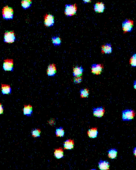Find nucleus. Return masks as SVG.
<instances>
[{
    "mask_svg": "<svg viewBox=\"0 0 136 170\" xmlns=\"http://www.w3.org/2000/svg\"><path fill=\"white\" fill-rule=\"evenodd\" d=\"M98 167L101 170H109L110 163L108 161L100 160L98 163Z\"/></svg>",
    "mask_w": 136,
    "mask_h": 170,
    "instance_id": "16",
    "label": "nucleus"
},
{
    "mask_svg": "<svg viewBox=\"0 0 136 170\" xmlns=\"http://www.w3.org/2000/svg\"><path fill=\"white\" fill-rule=\"evenodd\" d=\"M80 97L82 98H86L88 97L89 95L88 89H84L80 90Z\"/></svg>",
    "mask_w": 136,
    "mask_h": 170,
    "instance_id": "24",
    "label": "nucleus"
},
{
    "mask_svg": "<svg viewBox=\"0 0 136 170\" xmlns=\"http://www.w3.org/2000/svg\"><path fill=\"white\" fill-rule=\"evenodd\" d=\"M33 108L30 105H25L23 109L24 115L28 117L31 116L33 113Z\"/></svg>",
    "mask_w": 136,
    "mask_h": 170,
    "instance_id": "15",
    "label": "nucleus"
},
{
    "mask_svg": "<svg viewBox=\"0 0 136 170\" xmlns=\"http://www.w3.org/2000/svg\"><path fill=\"white\" fill-rule=\"evenodd\" d=\"M57 72L56 65L55 63H52L48 65L47 69V75L49 77L55 76Z\"/></svg>",
    "mask_w": 136,
    "mask_h": 170,
    "instance_id": "10",
    "label": "nucleus"
},
{
    "mask_svg": "<svg viewBox=\"0 0 136 170\" xmlns=\"http://www.w3.org/2000/svg\"><path fill=\"white\" fill-rule=\"evenodd\" d=\"M52 41L53 44L55 46L60 45L61 44V39L60 37L54 36L52 37Z\"/></svg>",
    "mask_w": 136,
    "mask_h": 170,
    "instance_id": "23",
    "label": "nucleus"
},
{
    "mask_svg": "<svg viewBox=\"0 0 136 170\" xmlns=\"http://www.w3.org/2000/svg\"><path fill=\"white\" fill-rule=\"evenodd\" d=\"M32 4L31 0H24L21 2L22 7L25 9H27L30 7Z\"/></svg>",
    "mask_w": 136,
    "mask_h": 170,
    "instance_id": "22",
    "label": "nucleus"
},
{
    "mask_svg": "<svg viewBox=\"0 0 136 170\" xmlns=\"http://www.w3.org/2000/svg\"><path fill=\"white\" fill-rule=\"evenodd\" d=\"M104 68L103 65L100 63H94L92 65V73L96 75H100L102 72Z\"/></svg>",
    "mask_w": 136,
    "mask_h": 170,
    "instance_id": "8",
    "label": "nucleus"
},
{
    "mask_svg": "<svg viewBox=\"0 0 136 170\" xmlns=\"http://www.w3.org/2000/svg\"><path fill=\"white\" fill-rule=\"evenodd\" d=\"M83 79L82 77H76L74 78L73 81L75 83L79 84L81 83Z\"/></svg>",
    "mask_w": 136,
    "mask_h": 170,
    "instance_id": "27",
    "label": "nucleus"
},
{
    "mask_svg": "<svg viewBox=\"0 0 136 170\" xmlns=\"http://www.w3.org/2000/svg\"><path fill=\"white\" fill-rule=\"evenodd\" d=\"M84 69L81 66H76L73 68V75L75 77H81L84 72Z\"/></svg>",
    "mask_w": 136,
    "mask_h": 170,
    "instance_id": "13",
    "label": "nucleus"
},
{
    "mask_svg": "<svg viewBox=\"0 0 136 170\" xmlns=\"http://www.w3.org/2000/svg\"><path fill=\"white\" fill-rule=\"evenodd\" d=\"M14 61L13 59H7L4 60L3 65V69L5 71H14Z\"/></svg>",
    "mask_w": 136,
    "mask_h": 170,
    "instance_id": "6",
    "label": "nucleus"
},
{
    "mask_svg": "<svg viewBox=\"0 0 136 170\" xmlns=\"http://www.w3.org/2000/svg\"><path fill=\"white\" fill-rule=\"evenodd\" d=\"M13 13V9L8 5L5 6L2 9L3 17L5 20L13 19L14 17Z\"/></svg>",
    "mask_w": 136,
    "mask_h": 170,
    "instance_id": "2",
    "label": "nucleus"
},
{
    "mask_svg": "<svg viewBox=\"0 0 136 170\" xmlns=\"http://www.w3.org/2000/svg\"><path fill=\"white\" fill-rule=\"evenodd\" d=\"M31 134L34 138H39L40 137L41 130L38 129H33L32 131Z\"/></svg>",
    "mask_w": 136,
    "mask_h": 170,
    "instance_id": "25",
    "label": "nucleus"
},
{
    "mask_svg": "<svg viewBox=\"0 0 136 170\" xmlns=\"http://www.w3.org/2000/svg\"><path fill=\"white\" fill-rule=\"evenodd\" d=\"M113 48L111 43H107L101 46L102 54H110L113 52Z\"/></svg>",
    "mask_w": 136,
    "mask_h": 170,
    "instance_id": "11",
    "label": "nucleus"
},
{
    "mask_svg": "<svg viewBox=\"0 0 136 170\" xmlns=\"http://www.w3.org/2000/svg\"><path fill=\"white\" fill-rule=\"evenodd\" d=\"M49 124L51 125H54V124H55V122L54 121L52 120H51L49 121Z\"/></svg>",
    "mask_w": 136,
    "mask_h": 170,
    "instance_id": "29",
    "label": "nucleus"
},
{
    "mask_svg": "<svg viewBox=\"0 0 136 170\" xmlns=\"http://www.w3.org/2000/svg\"><path fill=\"white\" fill-rule=\"evenodd\" d=\"M55 23L54 16L52 14L46 13L44 16V25L47 27H52Z\"/></svg>",
    "mask_w": 136,
    "mask_h": 170,
    "instance_id": "7",
    "label": "nucleus"
},
{
    "mask_svg": "<svg viewBox=\"0 0 136 170\" xmlns=\"http://www.w3.org/2000/svg\"><path fill=\"white\" fill-rule=\"evenodd\" d=\"M4 108L3 106L0 103V115L3 114V112Z\"/></svg>",
    "mask_w": 136,
    "mask_h": 170,
    "instance_id": "28",
    "label": "nucleus"
},
{
    "mask_svg": "<svg viewBox=\"0 0 136 170\" xmlns=\"http://www.w3.org/2000/svg\"><path fill=\"white\" fill-rule=\"evenodd\" d=\"M55 133L56 136L57 137H63L64 136L65 134V131L62 127L56 128Z\"/></svg>",
    "mask_w": 136,
    "mask_h": 170,
    "instance_id": "21",
    "label": "nucleus"
},
{
    "mask_svg": "<svg viewBox=\"0 0 136 170\" xmlns=\"http://www.w3.org/2000/svg\"><path fill=\"white\" fill-rule=\"evenodd\" d=\"M134 21L130 19H126L123 22L122 28L124 33L131 32L133 30Z\"/></svg>",
    "mask_w": 136,
    "mask_h": 170,
    "instance_id": "4",
    "label": "nucleus"
},
{
    "mask_svg": "<svg viewBox=\"0 0 136 170\" xmlns=\"http://www.w3.org/2000/svg\"><path fill=\"white\" fill-rule=\"evenodd\" d=\"M90 170H96V169H93Z\"/></svg>",
    "mask_w": 136,
    "mask_h": 170,
    "instance_id": "32",
    "label": "nucleus"
},
{
    "mask_svg": "<svg viewBox=\"0 0 136 170\" xmlns=\"http://www.w3.org/2000/svg\"><path fill=\"white\" fill-rule=\"evenodd\" d=\"M135 111L131 109H127L122 112V119L123 121H131L135 116Z\"/></svg>",
    "mask_w": 136,
    "mask_h": 170,
    "instance_id": "1",
    "label": "nucleus"
},
{
    "mask_svg": "<svg viewBox=\"0 0 136 170\" xmlns=\"http://www.w3.org/2000/svg\"><path fill=\"white\" fill-rule=\"evenodd\" d=\"M74 140L71 139H68L66 140L64 143V149H65L70 150L74 148Z\"/></svg>",
    "mask_w": 136,
    "mask_h": 170,
    "instance_id": "18",
    "label": "nucleus"
},
{
    "mask_svg": "<svg viewBox=\"0 0 136 170\" xmlns=\"http://www.w3.org/2000/svg\"><path fill=\"white\" fill-rule=\"evenodd\" d=\"M136 54H134L131 56L130 59L129 63L132 67H135L136 66Z\"/></svg>",
    "mask_w": 136,
    "mask_h": 170,
    "instance_id": "26",
    "label": "nucleus"
},
{
    "mask_svg": "<svg viewBox=\"0 0 136 170\" xmlns=\"http://www.w3.org/2000/svg\"><path fill=\"white\" fill-rule=\"evenodd\" d=\"M16 40V35L13 31L5 32L4 35V42L11 43L15 41Z\"/></svg>",
    "mask_w": 136,
    "mask_h": 170,
    "instance_id": "5",
    "label": "nucleus"
},
{
    "mask_svg": "<svg viewBox=\"0 0 136 170\" xmlns=\"http://www.w3.org/2000/svg\"><path fill=\"white\" fill-rule=\"evenodd\" d=\"M54 156L57 159H60L64 157V151L62 148H59L54 149Z\"/></svg>",
    "mask_w": 136,
    "mask_h": 170,
    "instance_id": "19",
    "label": "nucleus"
},
{
    "mask_svg": "<svg viewBox=\"0 0 136 170\" xmlns=\"http://www.w3.org/2000/svg\"><path fill=\"white\" fill-rule=\"evenodd\" d=\"M88 135L90 138H96L98 135V129L96 128H92L89 129L88 131Z\"/></svg>",
    "mask_w": 136,
    "mask_h": 170,
    "instance_id": "17",
    "label": "nucleus"
},
{
    "mask_svg": "<svg viewBox=\"0 0 136 170\" xmlns=\"http://www.w3.org/2000/svg\"><path fill=\"white\" fill-rule=\"evenodd\" d=\"M92 110H93V114L94 116L100 118L104 116L105 110L104 107L103 106L94 108L92 109Z\"/></svg>",
    "mask_w": 136,
    "mask_h": 170,
    "instance_id": "9",
    "label": "nucleus"
},
{
    "mask_svg": "<svg viewBox=\"0 0 136 170\" xmlns=\"http://www.w3.org/2000/svg\"><path fill=\"white\" fill-rule=\"evenodd\" d=\"M77 5L76 3L67 4L65 5L64 13L66 16L70 17L75 15L77 12Z\"/></svg>",
    "mask_w": 136,
    "mask_h": 170,
    "instance_id": "3",
    "label": "nucleus"
},
{
    "mask_svg": "<svg viewBox=\"0 0 136 170\" xmlns=\"http://www.w3.org/2000/svg\"><path fill=\"white\" fill-rule=\"evenodd\" d=\"M83 1L84 2V3H89L90 2H91V1H90V0H84V1Z\"/></svg>",
    "mask_w": 136,
    "mask_h": 170,
    "instance_id": "30",
    "label": "nucleus"
},
{
    "mask_svg": "<svg viewBox=\"0 0 136 170\" xmlns=\"http://www.w3.org/2000/svg\"><path fill=\"white\" fill-rule=\"evenodd\" d=\"M134 87H135V89H136V81H135V82L134 83Z\"/></svg>",
    "mask_w": 136,
    "mask_h": 170,
    "instance_id": "31",
    "label": "nucleus"
},
{
    "mask_svg": "<svg viewBox=\"0 0 136 170\" xmlns=\"http://www.w3.org/2000/svg\"><path fill=\"white\" fill-rule=\"evenodd\" d=\"M109 158L114 159L117 156V150L115 149H111L108 151Z\"/></svg>",
    "mask_w": 136,
    "mask_h": 170,
    "instance_id": "20",
    "label": "nucleus"
},
{
    "mask_svg": "<svg viewBox=\"0 0 136 170\" xmlns=\"http://www.w3.org/2000/svg\"><path fill=\"white\" fill-rule=\"evenodd\" d=\"M95 11L98 13H103L105 9V3L102 2H98L94 5Z\"/></svg>",
    "mask_w": 136,
    "mask_h": 170,
    "instance_id": "12",
    "label": "nucleus"
},
{
    "mask_svg": "<svg viewBox=\"0 0 136 170\" xmlns=\"http://www.w3.org/2000/svg\"><path fill=\"white\" fill-rule=\"evenodd\" d=\"M12 93V89L9 85H1V93L3 95H7L11 94Z\"/></svg>",
    "mask_w": 136,
    "mask_h": 170,
    "instance_id": "14",
    "label": "nucleus"
}]
</instances>
